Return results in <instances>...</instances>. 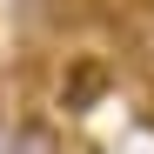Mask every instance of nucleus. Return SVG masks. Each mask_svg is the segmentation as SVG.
<instances>
[{"label":"nucleus","instance_id":"1","mask_svg":"<svg viewBox=\"0 0 154 154\" xmlns=\"http://www.w3.org/2000/svg\"><path fill=\"white\" fill-rule=\"evenodd\" d=\"M60 74H67V81H60V107L67 114L100 107V94H107V60H67Z\"/></svg>","mask_w":154,"mask_h":154},{"label":"nucleus","instance_id":"2","mask_svg":"<svg viewBox=\"0 0 154 154\" xmlns=\"http://www.w3.org/2000/svg\"><path fill=\"white\" fill-rule=\"evenodd\" d=\"M7 154H60V127L54 121H20L7 134Z\"/></svg>","mask_w":154,"mask_h":154},{"label":"nucleus","instance_id":"3","mask_svg":"<svg viewBox=\"0 0 154 154\" xmlns=\"http://www.w3.org/2000/svg\"><path fill=\"white\" fill-rule=\"evenodd\" d=\"M7 134H14V127H7V121H0V154H7Z\"/></svg>","mask_w":154,"mask_h":154}]
</instances>
